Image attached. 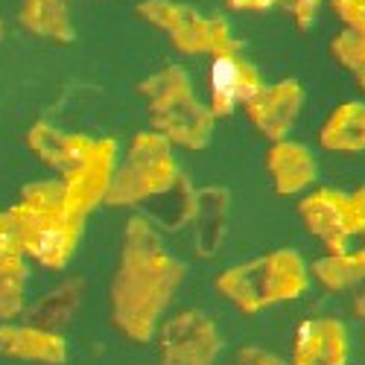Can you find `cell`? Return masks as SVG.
Here are the masks:
<instances>
[{
  "label": "cell",
  "instance_id": "26",
  "mask_svg": "<svg viewBox=\"0 0 365 365\" xmlns=\"http://www.w3.org/2000/svg\"><path fill=\"white\" fill-rule=\"evenodd\" d=\"M225 4L237 12H260V9H269L272 4H278V0H225Z\"/></svg>",
  "mask_w": 365,
  "mask_h": 365
},
{
  "label": "cell",
  "instance_id": "25",
  "mask_svg": "<svg viewBox=\"0 0 365 365\" xmlns=\"http://www.w3.org/2000/svg\"><path fill=\"white\" fill-rule=\"evenodd\" d=\"M240 365H284V362L275 359V356H269V354H263V351L249 348V351L240 354Z\"/></svg>",
  "mask_w": 365,
  "mask_h": 365
},
{
  "label": "cell",
  "instance_id": "7",
  "mask_svg": "<svg viewBox=\"0 0 365 365\" xmlns=\"http://www.w3.org/2000/svg\"><path fill=\"white\" fill-rule=\"evenodd\" d=\"M220 351V336L202 313H181L161 330V359L167 365H207Z\"/></svg>",
  "mask_w": 365,
  "mask_h": 365
},
{
  "label": "cell",
  "instance_id": "22",
  "mask_svg": "<svg viewBox=\"0 0 365 365\" xmlns=\"http://www.w3.org/2000/svg\"><path fill=\"white\" fill-rule=\"evenodd\" d=\"M333 12H336L348 29L365 36V0H333Z\"/></svg>",
  "mask_w": 365,
  "mask_h": 365
},
{
  "label": "cell",
  "instance_id": "6",
  "mask_svg": "<svg viewBox=\"0 0 365 365\" xmlns=\"http://www.w3.org/2000/svg\"><path fill=\"white\" fill-rule=\"evenodd\" d=\"M181 181V173L170 155V140L158 132L138 135V140L129 149V158L114 173L111 190L106 202L111 207L143 202L149 196H158Z\"/></svg>",
  "mask_w": 365,
  "mask_h": 365
},
{
  "label": "cell",
  "instance_id": "24",
  "mask_svg": "<svg viewBox=\"0 0 365 365\" xmlns=\"http://www.w3.org/2000/svg\"><path fill=\"white\" fill-rule=\"evenodd\" d=\"M351 199V222H354V237L365 240V185L354 193H348Z\"/></svg>",
  "mask_w": 365,
  "mask_h": 365
},
{
  "label": "cell",
  "instance_id": "21",
  "mask_svg": "<svg viewBox=\"0 0 365 365\" xmlns=\"http://www.w3.org/2000/svg\"><path fill=\"white\" fill-rule=\"evenodd\" d=\"M79 295H82V284L79 281H71L65 287H58L53 295H47L41 304H38V316L47 322L44 327H56V324H62L71 319V313L76 310V304H79Z\"/></svg>",
  "mask_w": 365,
  "mask_h": 365
},
{
  "label": "cell",
  "instance_id": "10",
  "mask_svg": "<svg viewBox=\"0 0 365 365\" xmlns=\"http://www.w3.org/2000/svg\"><path fill=\"white\" fill-rule=\"evenodd\" d=\"M301 106H304L301 82L284 79L275 85H263L260 94L246 106V114L263 138L278 143V140H287L289 129L295 126V120L301 114Z\"/></svg>",
  "mask_w": 365,
  "mask_h": 365
},
{
  "label": "cell",
  "instance_id": "27",
  "mask_svg": "<svg viewBox=\"0 0 365 365\" xmlns=\"http://www.w3.org/2000/svg\"><path fill=\"white\" fill-rule=\"evenodd\" d=\"M354 313H356L359 319H365V287L359 289V295H356V301H354Z\"/></svg>",
  "mask_w": 365,
  "mask_h": 365
},
{
  "label": "cell",
  "instance_id": "18",
  "mask_svg": "<svg viewBox=\"0 0 365 365\" xmlns=\"http://www.w3.org/2000/svg\"><path fill=\"white\" fill-rule=\"evenodd\" d=\"M313 275L327 289H348L354 284H365V240L354 242L339 255H327L316 260Z\"/></svg>",
  "mask_w": 365,
  "mask_h": 365
},
{
  "label": "cell",
  "instance_id": "20",
  "mask_svg": "<svg viewBox=\"0 0 365 365\" xmlns=\"http://www.w3.org/2000/svg\"><path fill=\"white\" fill-rule=\"evenodd\" d=\"M330 53L365 88V36L362 33H354V29H345V33H339L336 38L330 41Z\"/></svg>",
  "mask_w": 365,
  "mask_h": 365
},
{
  "label": "cell",
  "instance_id": "2",
  "mask_svg": "<svg viewBox=\"0 0 365 365\" xmlns=\"http://www.w3.org/2000/svg\"><path fill=\"white\" fill-rule=\"evenodd\" d=\"M9 217L24 252L50 269H62L71 260L85 222L68 207L65 181H36L24 187L21 202L9 210Z\"/></svg>",
  "mask_w": 365,
  "mask_h": 365
},
{
  "label": "cell",
  "instance_id": "16",
  "mask_svg": "<svg viewBox=\"0 0 365 365\" xmlns=\"http://www.w3.org/2000/svg\"><path fill=\"white\" fill-rule=\"evenodd\" d=\"M21 24L33 36H41L58 44H71L76 38V29L68 12V0H24Z\"/></svg>",
  "mask_w": 365,
  "mask_h": 365
},
{
  "label": "cell",
  "instance_id": "17",
  "mask_svg": "<svg viewBox=\"0 0 365 365\" xmlns=\"http://www.w3.org/2000/svg\"><path fill=\"white\" fill-rule=\"evenodd\" d=\"M322 146L333 152L365 149V103H342L322 126Z\"/></svg>",
  "mask_w": 365,
  "mask_h": 365
},
{
  "label": "cell",
  "instance_id": "11",
  "mask_svg": "<svg viewBox=\"0 0 365 365\" xmlns=\"http://www.w3.org/2000/svg\"><path fill=\"white\" fill-rule=\"evenodd\" d=\"M114 155H117V143L103 138L97 155L91 158L79 173L65 178L68 207L79 220H85L100 202H106V196L111 190V181H114Z\"/></svg>",
  "mask_w": 365,
  "mask_h": 365
},
{
  "label": "cell",
  "instance_id": "8",
  "mask_svg": "<svg viewBox=\"0 0 365 365\" xmlns=\"http://www.w3.org/2000/svg\"><path fill=\"white\" fill-rule=\"evenodd\" d=\"M263 88L260 73L240 53L217 56L210 65V111L214 117H228L234 108H246Z\"/></svg>",
  "mask_w": 365,
  "mask_h": 365
},
{
  "label": "cell",
  "instance_id": "12",
  "mask_svg": "<svg viewBox=\"0 0 365 365\" xmlns=\"http://www.w3.org/2000/svg\"><path fill=\"white\" fill-rule=\"evenodd\" d=\"M348 327L339 319H310L292 339V365H345Z\"/></svg>",
  "mask_w": 365,
  "mask_h": 365
},
{
  "label": "cell",
  "instance_id": "15",
  "mask_svg": "<svg viewBox=\"0 0 365 365\" xmlns=\"http://www.w3.org/2000/svg\"><path fill=\"white\" fill-rule=\"evenodd\" d=\"M24 242L9 214H0V316H9L21 307L26 269H24Z\"/></svg>",
  "mask_w": 365,
  "mask_h": 365
},
{
  "label": "cell",
  "instance_id": "23",
  "mask_svg": "<svg viewBox=\"0 0 365 365\" xmlns=\"http://www.w3.org/2000/svg\"><path fill=\"white\" fill-rule=\"evenodd\" d=\"M281 4L287 6L289 18L298 29H310L313 21H316V12L322 6V0H281Z\"/></svg>",
  "mask_w": 365,
  "mask_h": 365
},
{
  "label": "cell",
  "instance_id": "3",
  "mask_svg": "<svg viewBox=\"0 0 365 365\" xmlns=\"http://www.w3.org/2000/svg\"><path fill=\"white\" fill-rule=\"evenodd\" d=\"M140 94L149 100V120L170 143L202 149L214 132V111L193 97L187 73L170 65L161 73L140 82Z\"/></svg>",
  "mask_w": 365,
  "mask_h": 365
},
{
  "label": "cell",
  "instance_id": "5",
  "mask_svg": "<svg viewBox=\"0 0 365 365\" xmlns=\"http://www.w3.org/2000/svg\"><path fill=\"white\" fill-rule=\"evenodd\" d=\"M138 15L152 26L164 29L173 47L187 56H225L240 53V38H234L231 26L220 15H202L199 9L175 0H143L138 4Z\"/></svg>",
  "mask_w": 365,
  "mask_h": 365
},
{
  "label": "cell",
  "instance_id": "19",
  "mask_svg": "<svg viewBox=\"0 0 365 365\" xmlns=\"http://www.w3.org/2000/svg\"><path fill=\"white\" fill-rule=\"evenodd\" d=\"M0 342L6 351L29 359H44V362H65V342L38 327H4L0 330Z\"/></svg>",
  "mask_w": 365,
  "mask_h": 365
},
{
  "label": "cell",
  "instance_id": "4",
  "mask_svg": "<svg viewBox=\"0 0 365 365\" xmlns=\"http://www.w3.org/2000/svg\"><path fill=\"white\" fill-rule=\"evenodd\" d=\"M307 266L292 249L269 252L220 275V292L228 295L240 310L249 313H257L269 304L298 298L307 289Z\"/></svg>",
  "mask_w": 365,
  "mask_h": 365
},
{
  "label": "cell",
  "instance_id": "28",
  "mask_svg": "<svg viewBox=\"0 0 365 365\" xmlns=\"http://www.w3.org/2000/svg\"><path fill=\"white\" fill-rule=\"evenodd\" d=\"M0 41H4V15H0Z\"/></svg>",
  "mask_w": 365,
  "mask_h": 365
},
{
  "label": "cell",
  "instance_id": "13",
  "mask_svg": "<svg viewBox=\"0 0 365 365\" xmlns=\"http://www.w3.org/2000/svg\"><path fill=\"white\" fill-rule=\"evenodd\" d=\"M29 146L38 158H44L53 170H58L65 178H71L73 173H79L91 158L97 155L100 140L88 138V135H71L62 132L50 123H38L29 132Z\"/></svg>",
  "mask_w": 365,
  "mask_h": 365
},
{
  "label": "cell",
  "instance_id": "9",
  "mask_svg": "<svg viewBox=\"0 0 365 365\" xmlns=\"http://www.w3.org/2000/svg\"><path fill=\"white\" fill-rule=\"evenodd\" d=\"M301 217L307 228L324 242L330 255H339L354 246V222H351V199L339 190H316L301 202Z\"/></svg>",
  "mask_w": 365,
  "mask_h": 365
},
{
  "label": "cell",
  "instance_id": "1",
  "mask_svg": "<svg viewBox=\"0 0 365 365\" xmlns=\"http://www.w3.org/2000/svg\"><path fill=\"white\" fill-rule=\"evenodd\" d=\"M185 266L175 263L152 231L146 220H132L126 234L123 263L111 287L114 322L135 339H149L155 319L167 307L170 295L181 284Z\"/></svg>",
  "mask_w": 365,
  "mask_h": 365
},
{
  "label": "cell",
  "instance_id": "14",
  "mask_svg": "<svg viewBox=\"0 0 365 365\" xmlns=\"http://www.w3.org/2000/svg\"><path fill=\"white\" fill-rule=\"evenodd\" d=\"M266 167L272 175V185H275V190L281 196L301 193L304 187H310L319 178L313 152L301 143H292V140H278L272 146L266 155Z\"/></svg>",
  "mask_w": 365,
  "mask_h": 365
}]
</instances>
